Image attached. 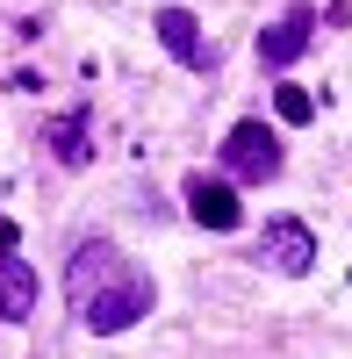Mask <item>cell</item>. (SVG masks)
Masks as SVG:
<instances>
[{"instance_id": "1", "label": "cell", "mask_w": 352, "mask_h": 359, "mask_svg": "<svg viewBox=\"0 0 352 359\" xmlns=\"http://www.w3.org/2000/svg\"><path fill=\"white\" fill-rule=\"evenodd\" d=\"M65 294H72V316H79L94 338H115V331H130L137 316H151V280H144L108 237H86V245L72 252Z\"/></svg>"}, {"instance_id": "2", "label": "cell", "mask_w": 352, "mask_h": 359, "mask_svg": "<svg viewBox=\"0 0 352 359\" xmlns=\"http://www.w3.org/2000/svg\"><path fill=\"white\" fill-rule=\"evenodd\" d=\"M223 165H230V180L266 187V180H280V137L266 123H238V130L223 137Z\"/></svg>"}, {"instance_id": "3", "label": "cell", "mask_w": 352, "mask_h": 359, "mask_svg": "<svg viewBox=\"0 0 352 359\" xmlns=\"http://www.w3.org/2000/svg\"><path fill=\"white\" fill-rule=\"evenodd\" d=\"M259 259H266L273 273H309V266H316V237H309V223H295V216L266 223V237H259Z\"/></svg>"}, {"instance_id": "4", "label": "cell", "mask_w": 352, "mask_h": 359, "mask_svg": "<svg viewBox=\"0 0 352 359\" xmlns=\"http://www.w3.org/2000/svg\"><path fill=\"white\" fill-rule=\"evenodd\" d=\"M187 216L201 230H238L245 223V208H238V187L230 180H209V172H194L187 180Z\"/></svg>"}, {"instance_id": "5", "label": "cell", "mask_w": 352, "mask_h": 359, "mask_svg": "<svg viewBox=\"0 0 352 359\" xmlns=\"http://www.w3.org/2000/svg\"><path fill=\"white\" fill-rule=\"evenodd\" d=\"M309 36H316V8H287L273 29H266V36H259V65H295V57L309 50Z\"/></svg>"}, {"instance_id": "6", "label": "cell", "mask_w": 352, "mask_h": 359, "mask_svg": "<svg viewBox=\"0 0 352 359\" xmlns=\"http://www.w3.org/2000/svg\"><path fill=\"white\" fill-rule=\"evenodd\" d=\"M0 316H8V323L36 316V266L15 259V245H0Z\"/></svg>"}, {"instance_id": "7", "label": "cell", "mask_w": 352, "mask_h": 359, "mask_svg": "<svg viewBox=\"0 0 352 359\" xmlns=\"http://www.w3.org/2000/svg\"><path fill=\"white\" fill-rule=\"evenodd\" d=\"M158 43L180 57V65H209V43H201V22L187 8H158Z\"/></svg>"}, {"instance_id": "8", "label": "cell", "mask_w": 352, "mask_h": 359, "mask_svg": "<svg viewBox=\"0 0 352 359\" xmlns=\"http://www.w3.org/2000/svg\"><path fill=\"white\" fill-rule=\"evenodd\" d=\"M50 151L65 165H86V115H57L50 123Z\"/></svg>"}, {"instance_id": "9", "label": "cell", "mask_w": 352, "mask_h": 359, "mask_svg": "<svg viewBox=\"0 0 352 359\" xmlns=\"http://www.w3.org/2000/svg\"><path fill=\"white\" fill-rule=\"evenodd\" d=\"M273 108H280V123H309V115H316V94H302V86H280V94H273Z\"/></svg>"}]
</instances>
